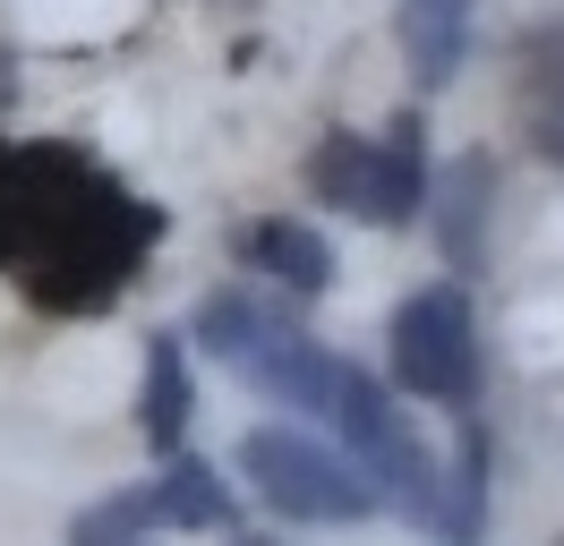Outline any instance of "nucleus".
Instances as JSON below:
<instances>
[{"label":"nucleus","instance_id":"nucleus-7","mask_svg":"<svg viewBox=\"0 0 564 546\" xmlns=\"http://www.w3.org/2000/svg\"><path fill=\"white\" fill-rule=\"evenodd\" d=\"M129 495H138L145 529H223V521H231V487H223L206 461H172L163 478H145Z\"/></svg>","mask_w":564,"mask_h":546},{"label":"nucleus","instance_id":"nucleus-9","mask_svg":"<svg viewBox=\"0 0 564 546\" xmlns=\"http://www.w3.org/2000/svg\"><path fill=\"white\" fill-rule=\"evenodd\" d=\"M470 18L479 0H402V52L420 68V86H445L470 52Z\"/></svg>","mask_w":564,"mask_h":546},{"label":"nucleus","instance_id":"nucleus-15","mask_svg":"<svg viewBox=\"0 0 564 546\" xmlns=\"http://www.w3.org/2000/svg\"><path fill=\"white\" fill-rule=\"evenodd\" d=\"M240 546H265V538H240Z\"/></svg>","mask_w":564,"mask_h":546},{"label":"nucleus","instance_id":"nucleus-4","mask_svg":"<svg viewBox=\"0 0 564 546\" xmlns=\"http://www.w3.org/2000/svg\"><path fill=\"white\" fill-rule=\"evenodd\" d=\"M240 470L257 478V495L282 521H359V512H377V487L359 478L351 452H325L300 427H257L240 444Z\"/></svg>","mask_w":564,"mask_h":546},{"label":"nucleus","instance_id":"nucleus-10","mask_svg":"<svg viewBox=\"0 0 564 546\" xmlns=\"http://www.w3.org/2000/svg\"><path fill=\"white\" fill-rule=\"evenodd\" d=\"M248 256H257V265L274 273L282 291H291V299H317L325 282H334V248H325L317 231H308V222H257V231H248Z\"/></svg>","mask_w":564,"mask_h":546},{"label":"nucleus","instance_id":"nucleus-12","mask_svg":"<svg viewBox=\"0 0 564 546\" xmlns=\"http://www.w3.org/2000/svg\"><path fill=\"white\" fill-rule=\"evenodd\" d=\"M368 171H377V145H368V136H325L317 154H308V188H317L325 205H351L359 214V197H368Z\"/></svg>","mask_w":564,"mask_h":546},{"label":"nucleus","instance_id":"nucleus-2","mask_svg":"<svg viewBox=\"0 0 564 546\" xmlns=\"http://www.w3.org/2000/svg\"><path fill=\"white\" fill-rule=\"evenodd\" d=\"M197 341H206L231 375H248L265 402H282V410H334L343 359H325L308 334H291L265 299H248V291H206V299H197Z\"/></svg>","mask_w":564,"mask_h":546},{"label":"nucleus","instance_id":"nucleus-14","mask_svg":"<svg viewBox=\"0 0 564 546\" xmlns=\"http://www.w3.org/2000/svg\"><path fill=\"white\" fill-rule=\"evenodd\" d=\"M539 145H547V154H564V120H547V136H539Z\"/></svg>","mask_w":564,"mask_h":546},{"label":"nucleus","instance_id":"nucleus-8","mask_svg":"<svg viewBox=\"0 0 564 546\" xmlns=\"http://www.w3.org/2000/svg\"><path fill=\"white\" fill-rule=\"evenodd\" d=\"M188 410H197V384H188V350H180V334H145V384H138L145 444H154V452H180Z\"/></svg>","mask_w":564,"mask_h":546},{"label":"nucleus","instance_id":"nucleus-1","mask_svg":"<svg viewBox=\"0 0 564 546\" xmlns=\"http://www.w3.org/2000/svg\"><path fill=\"white\" fill-rule=\"evenodd\" d=\"M0 205H9V256L26 265L43 307H104L154 239V214L77 154H9Z\"/></svg>","mask_w":564,"mask_h":546},{"label":"nucleus","instance_id":"nucleus-16","mask_svg":"<svg viewBox=\"0 0 564 546\" xmlns=\"http://www.w3.org/2000/svg\"><path fill=\"white\" fill-rule=\"evenodd\" d=\"M0 256H9V248H0Z\"/></svg>","mask_w":564,"mask_h":546},{"label":"nucleus","instance_id":"nucleus-3","mask_svg":"<svg viewBox=\"0 0 564 546\" xmlns=\"http://www.w3.org/2000/svg\"><path fill=\"white\" fill-rule=\"evenodd\" d=\"M325 418L343 427V444H351V461H359V478L377 487V504H393L402 521L445 529V478H436L427 444L411 436V418L386 402V384H377V375L343 368V384H334V410H325Z\"/></svg>","mask_w":564,"mask_h":546},{"label":"nucleus","instance_id":"nucleus-6","mask_svg":"<svg viewBox=\"0 0 564 546\" xmlns=\"http://www.w3.org/2000/svg\"><path fill=\"white\" fill-rule=\"evenodd\" d=\"M488 197H496V163L488 154H462V163L436 179V248H445L454 273H470L479 248H488Z\"/></svg>","mask_w":564,"mask_h":546},{"label":"nucleus","instance_id":"nucleus-11","mask_svg":"<svg viewBox=\"0 0 564 546\" xmlns=\"http://www.w3.org/2000/svg\"><path fill=\"white\" fill-rule=\"evenodd\" d=\"M479 504H488V436H479V418H462V452L445 478V546L479 538Z\"/></svg>","mask_w":564,"mask_h":546},{"label":"nucleus","instance_id":"nucleus-5","mask_svg":"<svg viewBox=\"0 0 564 546\" xmlns=\"http://www.w3.org/2000/svg\"><path fill=\"white\" fill-rule=\"evenodd\" d=\"M393 384L420 393V402H445V410L479 402V325H470V299L454 282L411 291L393 307Z\"/></svg>","mask_w":564,"mask_h":546},{"label":"nucleus","instance_id":"nucleus-13","mask_svg":"<svg viewBox=\"0 0 564 546\" xmlns=\"http://www.w3.org/2000/svg\"><path fill=\"white\" fill-rule=\"evenodd\" d=\"M69 546H145L138 495H111V504H95V512H86V521L69 529Z\"/></svg>","mask_w":564,"mask_h":546}]
</instances>
